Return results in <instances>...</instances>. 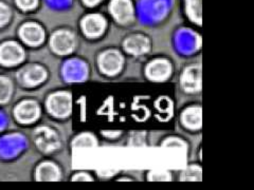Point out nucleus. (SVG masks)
I'll return each instance as SVG.
<instances>
[{
	"label": "nucleus",
	"instance_id": "2eb2a0df",
	"mask_svg": "<svg viewBox=\"0 0 254 190\" xmlns=\"http://www.w3.org/2000/svg\"><path fill=\"white\" fill-rule=\"evenodd\" d=\"M46 71L39 66L30 67L25 71L23 74V81L29 86H34L45 81Z\"/></svg>",
	"mask_w": 254,
	"mask_h": 190
},
{
	"label": "nucleus",
	"instance_id": "423d86ee",
	"mask_svg": "<svg viewBox=\"0 0 254 190\" xmlns=\"http://www.w3.org/2000/svg\"><path fill=\"white\" fill-rule=\"evenodd\" d=\"M110 12L121 23L129 22L133 16L132 4L129 0H113L110 3Z\"/></svg>",
	"mask_w": 254,
	"mask_h": 190
},
{
	"label": "nucleus",
	"instance_id": "4468645a",
	"mask_svg": "<svg viewBox=\"0 0 254 190\" xmlns=\"http://www.w3.org/2000/svg\"><path fill=\"white\" fill-rule=\"evenodd\" d=\"M182 123L188 128L195 129L201 126V110L200 108H190L182 114Z\"/></svg>",
	"mask_w": 254,
	"mask_h": 190
},
{
	"label": "nucleus",
	"instance_id": "5701e85b",
	"mask_svg": "<svg viewBox=\"0 0 254 190\" xmlns=\"http://www.w3.org/2000/svg\"><path fill=\"white\" fill-rule=\"evenodd\" d=\"M165 146H170V147H181V146H185V142H182L179 140H170L168 142H165Z\"/></svg>",
	"mask_w": 254,
	"mask_h": 190
},
{
	"label": "nucleus",
	"instance_id": "b1692460",
	"mask_svg": "<svg viewBox=\"0 0 254 190\" xmlns=\"http://www.w3.org/2000/svg\"><path fill=\"white\" fill-rule=\"evenodd\" d=\"M73 181H91V179L89 176H87L85 173H79L74 177Z\"/></svg>",
	"mask_w": 254,
	"mask_h": 190
},
{
	"label": "nucleus",
	"instance_id": "412c9836",
	"mask_svg": "<svg viewBox=\"0 0 254 190\" xmlns=\"http://www.w3.org/2000/svg\"><path fill=\"white\" fill-rule=\"evenodd\" d=\"M149 181H170L171 180V174L166 172H150L149 174Z\"/></svg>",
	"mask_w": 254,
	"mask_h": 190
},
{
	"label": "nucleus",
	"instance_id": "dca6fc26",
	"mask_svg": "<svg viewBox=\"0 0 254 190\" xmlns=\"http://www.w3.org/2000/svg\"><path fill=\"white\" fill-rule=\"evenodd\" d=\"M188 13L192 20L201 22V0H187Z\"/></svg>",
	"mask_w": 254,
	"mask_h": 190
},
{
	"label": "nucleus",
	"instance_id": "20e7f679",
	"mask_svg": "<svg viewBox=\"0 0 254 190\" xmlns=\"http://www.w3.org/2000/svg\"><path fill=\"white\" fill-rule=\"evenodd\" d=\"M123 65L122 55L117 51H107L102 54L100 58V67L103 72L114 75L121 70Z\"/></svg>",
	"mask_w": 254,
	"mask_h": 190
},
{
	"label": "nucleus",
	"instance_id": "1a4fd4ad",
	"mask_svg": "<svg viewBox=\"0 0 254 190\" xmlns=\"http://www.w3.org/2000/svg\"><path fill=\"white\" fill-rule=\"evenodd\" d=\"M35 141L39 149H42L47 152L52 151V150L57 149L60 146V141L57 134H55L52 130L46 129V128L39 129L36 132Z\"/></svg>",
	"mask_w": 254,
	"mask_h": 190
},
{
	"label": "nucleus",
	"instance_id": "4be33fe9",
	"mask_svg": "<svg viewBox=\"0 0 254 190\" xmlns=\"http://www.w3.org/2000/svg\"><path fill=\"white\" fill-rule=\"evenodd\" d=\"M199 168H195V167H190L189 169H187L184 174H182V180H190V181H195L196 179V171Z\"/></svg>",
	"mask_w": 254,
	"mask_h": 190
},
{
	"label": "nucleus",
	"instance_id": "f257e3e1",
	"mask_svg": "<svg viewBox=\"0 0 254 190\" xmlns=\"http://www.w3.org/2000/svg\"><path fill=\"white\" fill-rule=\"evenodd\" d=\"M48 109L55 116H67L71 112V96L66 92L55 93L48 99Z\"/></svg>",
	"mask_w": 254,
	"mask_h": 190
},
{
	"label": "nucleus",
	"instance_id": "7ed1b4c3",
	"mask_svg": "<svg viewBox=\"0 0 254 190\" xmlns=\"http://www.w3.org/2000/svg\"><path fill=\"white\" fill-rule=\"evenodd\" d=\"M75 38L67 31H59L51 37V47L58 54H68L74 49Z\"/></svg>",
	"mask_w": 254,
	"mask_h": 190
},
{
	"label": "nucleus",
	"instance_id": "0eeeda50",
	"mask_svg": "<svg viewBox=\"0 0 254 190\" xmlns=\"http://www.w3.org/2000/svg\"><path fill=\"white\" fill-rule=\"evenodd\" d=\"M39 115V108L32 100L22 101L15 109V116L20 123L28 124L34 122Z\"/></svg>",
	"mask_w": 254,
	"mask_h": 190
},
{
	"label": "nucleus",
	"instance_id": "f3484780",
	"mask_svg": "<svg viewBox=\"0 0 254 190\" xmlns=\"http://www.w3.org/2000/svg\"><path fill=\"white\" fill-rule=\"evenodd\" d=\"M12 94V84L6 77L0 76V102H5L10 99Z\"/></svg>",
	"mask_w": 254,
	"mask_h": 190
},
{
	"label": "nucleus",
	"instance_id": "9b49d317",
	"mask_svg": "<svg viewBox=\"0 0 254 190\" xmlns=\"http://www.w3.org/2000/svg\"><path fill=\"white\" fill-rule=\"evenodd\" d=\"M181 84L188 91H196L201 86V69L199 67H189L182 74Z\"/></svg>",
	"mask_w": 254,
	"mask_h": 190
},
{
	"label": "nucleus",
	"instance_id": "f03ea898",
	"mask_svg": "<svg viewBox=\"0 0 254 190\" xmlns=\"http://www.w3.org/2000/svg\"><path fill=\"white\" fill-rule=\"evenodd\" d=\"M23 59L22 48L16 43H4L0 46V62L4 66L17 65Z\"/></svg>",
	"mask_w": 254,
	"mask_h": 190
},
{
	"label": "nucleus",
	"instance_id": "6ab92c4d",
	"mask_svg": "<svg viewBox=\"0 0 254 190\" xmlns=\"http://www.w3.org/2000/svg\"><path fill=\"white\" fill-rule=\"evenodd\" d=\"M11 17L10 9L4 3L0 2V27L4 26L5 23L9 22Z\"/></svg>",
	"mask_w": 254,
	"mask_h": 190
},
{
	"label": "nucleus",
	"instance_id": "39448f33",
	"mask_svg": "<svg viewBox=\"0 0 254 190\" xmlns=\"http://www.w3.org/2000/svg\"><path fill=\"white\" fill-rule=\"evenodd\" d=\"M106 27V21L98 14H91L86 16L82 21V28L84 33L89 37H98L103 32H104Z\"/></svg>",
	"mask_w": 254,
	"mask_h": 190
},
{
	"label": "nucleus",
	"instance_id": "393cba45",
	"mask_svg": "<svg viewBox=\"0 0 254 190\" xmlns=\"http://www.w3.org/2000/svg\"><path fill=\"white\" fill-rule=\"evenodd\" d=\"M101 0H84V2L88 5H95L97 3H99Z\"/></svg>",
	"mask_w": 254,
	"mask_h": 190
},
{
	"label": "nucleus",
	"instance_id": "aec40b11",
	"mask_svg": "<svg viewBox=\"0 0 254 190\" xmlns=\"http://www.w3.org/2000/svg\"><path fill=\"white\" fill-rule=\"evenodd\" d=\"M16 2L22 10H32L37 5V0H16Z\"/></svg>",
	"mask_w": 254,
	"mask_h": 190
},
{
	"label": "nucleus",
	"instance_id": "6e6552de",
	"mask_svg": "<svg viewBox=\"0 0 254 190\" xmlns=\"http://www.w3.org/2000/svg\"><path fill=\"white\" fill-rule=\"evenodd\" d=\"M19 33L22 41L30 46H37L42 44L45 38L44 30L36 23H26L21 27Z\"/></svg>",
	"mask_w": 254,
	"mask_h": 190
},
{
	"label": "nucleus",
	"instance_id": "ddd939ff",
	"mask_svg": "<svg viewBox=\"0 0 254 190\" xmlns=\"http://www.w3.org/2000/svg\"><path fill=\"white\" fill-rule=\"evenodd\" d=\"M38 181H59L61 173L59 168L52 163H43L36 171Z\"/></svg>",
	"mask_w": 254,
	"mask_h": 190
},
{
	"label": "nucleus",
	"instance_id": "f8f14e48",
	"mask_svg": "<svg viewBox=\"0 0 254 190\" xmlns=\"http://www.w3.org/2000/svg\"><path fill=\"white\" fill-rule=\"evenodd\" d=\"M125 49L131 54L140 55L143 53H146L149 49V42L148 39L144 36L137 35L131 36L125 42Z\"/></svg>",
	"mask_w": 254,
	"mask_h": 190
},
{
	"label": "nucleus",
	"instance_id": "9d476101",
	"mask_svg": "<svg viewBox=\"0 0 254 190\" xmlns=\"http://www.w3.org/2000/svg\"><path fill=\"white\" fill-rule=\"evenodd\" d=\"M147 75L154 81H164L171 74V63L164 59H157L147 67Z\"/></svg>",
	"mask_w": 254,
	"mask_h": 190
},
{
	"label": "nucleus",
	"instance_id": "a211bd4d",
	"mask_svg": "<svg viewBox=\"0 0 254 190\" xmlns=\"http://www.w3.org/2000/svg\"><path fill=\"white\" fill-rule=\"evenodd\" d=\"M95 146V140L89 134H83L74 142V147H93Z\"/></svg>",
	"mask_w": 254,
	"mask_h": 190
}]
</instances>
